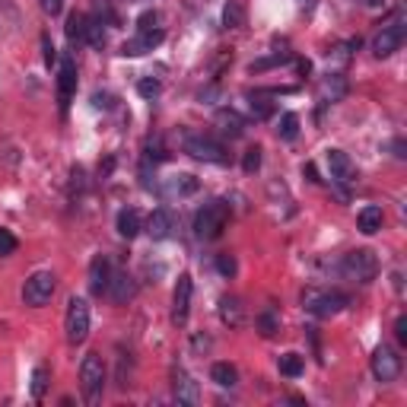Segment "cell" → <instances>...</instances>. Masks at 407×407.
<instances>
[{"label":"cell","instance_id":"cell-1","mask_svg":"<svg viewBox=\"0 0 407 407\" xmlns=\"http://www.w3.org/2000/svg\"><path fill=\"white\" fill-rule=\"evenodd\" d=\"M226 223H229V204L226 200H210V204H204V207L198 210V216H194V235L204 242L220 239Z\"/></svg>","mask_w":407,"mask_h":407},{"label":"cell","instance_id":"cell-2","mask_svg":"<svg viewBox=\"0 0 407 407\" xmlns=\"http://www.w3.org/2000/svg\"><path fill=\"white\" fill-rule=\"evenodd\" d=\"M340 274L353 283H373L375 274H379V258H375V251H369V249L347 251L344 261H340Z\"/></svg>","mask_w":407,"mask_h":407},{"label":"cell","instance_id":"cell-3","mask_svg":"<svg viewBox=\"0 0 407 407\" xmlns=\"http://www.w3.org/2000/svg\"><path fill=\"white\" fill-rule=\"evenodd\" d=\"M64 331H67V344H74V347L90 338V303L83 296H70Z\"/></svg>","mask_w":407,"mask_h":407},{"label":"cell","instance_id":"cell-4","mask_svg":"<svg viewBox=\"0 0 407 407\" xmlns=\"http://www.w3.org/2000/svg\"><path fill=\"white\" fill-rule=\"evenodd\" d=\"M80 385H83V398L90 404H96L102 398L105 388V363L99 353H86L83 363H80Z\"/></svg>","mask_w":407,"mask_h":407},{"label":"cell","instance_id":"cell-5","mask_svg":"<svg viewBox=\"0 0 407 407\" xmlns=\"http://www.w3.org/2000/svg\"><path fill=\"white\" fill-rule=\"evenodd\" d=\"M347 303H350V299H347L344 293H338V290H305L303 293V305L315 318H331V315H338V312L347 309Z\"/></svg>","mask_w":407,"mask_h":407},{"label":"cell","instance_id":"cell-6","mask_svg":"<svg viewBox=\"0 0 407 407\" xmlns=\"http://www.w3.org/2000/svg\"><path fill=\"white\" fill-rule=\"evenodd\" d=\"M185 153L194 156L198 163H214V166H226L229 163V153L220 140L214 137H204V134H188L185 137Z\"/></svg>","mask_w":407,"mask_h":407},{"label":"cell","instance_id":"cell-7","mask_svg":"<svg viewBox=\"0 0 407 407\" xmlns=\"http://www.w3.org/2000/svg\"><path fill=\"white\" fill-rule=\"evenodd\" d=\"M55 290H57V277L51 274V270H35L26 280V287H22V299H26V305H32V309H42V305L51 303Z\"/></svg>","mask_w":407,"mask_h":407},{"label":"cell","instance_id":"cell-8","mask_svg":"<svg viewBox=\"0 0 407 407\" xmlns=\"http://www.w3.org/2000/svg\"><path fill=\"white\" fill-rule=\"evenodd\" d=\"M404 32H407L404 16L394 13L392 20H388L385 26H382L379 32H375V39H373V51H375V57H392L394 51L401 48V42H404Z\"/></svg>","mask_w":407,"mask_h":407},{"label":"cell","instance_id":"cell-9","mask_svg":"<svg viewBox=\"0 0 407 407\" xmlns=\"http://www.w3.org/2000/svg\"><path fill=\"white\" fill-rule=\"evenodd\" d=\"M401 373V357L392 350V347H375L373 350V375L375 382H382V385H388V382H394Z\"/></svg>","mask_w":407,"mask_h":407},{"label":"cell","instance_id":"cell-10","mask_svg":"<svg viewBox=\"0 0 407 407\" xmlns=\"http://www.w3.org/2000/svg\"><path fill=\"white\" fill-rule=\"evenodd\" d=\"M74 92H76V61H74V55H64L61 70H57V105H61V111L70 109Z\"/></svg>","mask_w":407,"mask_h":407},{"label":"cell","instance_id":"cell-11","mask_svg":"<svg viewBox=\"0 0 407 407\" xmlns=\"http://www.w3.org/2000/svg\"><path fill=\"white\" fill-rule=\"evenodd\" d=\"M191 274H181L179 283H175V293H172V322L175 324H185L188 322V309H191Z\"/></svg>","mask_w":407,"mask_h":407},{"label":"cell","instance_id":"cell-12","mask_svg":"<svg viewBox=\"0 0 407 407\" xmlns=\"http://www.w3.org/2000/svg\"><path fill=\"white\" fill-rule=\"evenodd\" d=\"M109 293L111 299H115L118 305H125V303H131L134 299V293H137V283H134V277L127 274V270H111V280H109Z\"/></svg>","mask_w":407,"mask_h":407},{"label":"cell","instance_id":"cell-13","mask_svg":"<svg viewBox=\"0 0 407 407\" xmlns=\"http://www.w3.org/2000/svg\"><path fill=\"white\" fill-rule=\"evenodd\" d=\"M163 39H166V32H163V29H153V32H137V39H131V42L121 45V55H125V57H140V55H146V51L156 48Z\"/></svg>","mask_w":407,"mask_h":407},{"label":"cell","instance_id":"cell-14","mask_svg":"<svg viewBox=\"0 0 407 407\" xmlns=\"http://www.w3.org/2000/svg\"><path fill=\"white\" fill-rule=\"evenodd\" d=\"M172 229H175V216H172V210H169V207H156L150 214V220H146V233H150L153 242L169 239Z\"/></svg>","mask_w":407,"mask_h":407},{"label":"cell","instance_id":"cell-15","mask_svg":"<svg viewBox=\"0 0 407 407\" xmlns=\"http://www.w3.org/2000/svg\"><path fill=\"white\" fill-rule=\"evenodd\" d=\"M328 169H331V179H338L340 185H350L357 179V166L344 150H328Z\"/></svg>","mask_w":407,"mask_h":407},{"label":"cell","instance_id":"cell-16","mask_svg":"<svg viewBox=\"0 0 407 407\" xmlns=\"http://www.w3.org/2000/svg\"><path fill=\"white\" fill-rule=\"evenodd\" d=\"M172 392H175V401L179 404H188V407H194L200 401V392H198V382L191 379V375L185 373V369H175V375H172Z\"/></svg>","mask_w":407,"mask_h":407},{"label":"cell","instance_id":"cell-17","mask_svg":"<svg viewBox=\"0 0 407 407\" xmlns=\"http://www.w3.org/2000/svg\"><path fill=\"white\" fill-rule=\"evenodd\" d=\"M109 280H111V264L105 255H96L90 264V293L92 296H102L109 290Z\"/></svg>","mask_w":407,"mask_h":407},{"label":"cell","instance_id":"cell-18","mask_svg":"<svg viewBox=\"0 0 407 407\" xmlns=\"http://www.w3.org/2000/svg\"><path fill=\"white\" fill-rule=\"evenodd\" d=\"M214 121H216V127H220L223 134H229V137H242V134H245V118H242L239 111H233V109H220Z\"/></svg>","mask_w":407,"mask_h":407},{"label":"cell","instance_id":"cell-19","mask_svg":"<svg viewBox=\"0 0 407 407\" xmlns=\"http://www.w3.org/2000/svg\"><path fill=\"white\" fill-rule=\"evenodd\" d=\"M200 188V181L194 179V175L181 172V175H172V179L163 185V191L169 194V198H188V194H194Z\"/></svg>","mask_w":407,"mask_h":407},{"label":"cell","instance_id":"cell-20","mask_svg":"<svg viewBox=\"0 0 407 407\" xmlns=\"http://www.w3.org/2000/svg\"><path fill=\"white\" fill-rule=\"evenodd\" d=\"M220 318L223 324H229V328H239L242 322H245V305H242L239 296H223L220 299Z\"/></svg>","mask_w":407,"mask_h":407},{"label":"cell","instance_id":"cell-21","mask_svg":"<svg viewBox=\"0 0 407 407\" xmlns=\"http://www.w3.org/2000/svg\"><path fill=\"white\" fill-rule=\"evenodd\" d=\"M347 96V80L340 74H328L322 80V102L331 105V102H340Z\"/></svg>","mask_w":407,"mask_h":407},{"label":"cell","instance_id":"cell-22","mask_svg":"<svg viewBox=\"0 0 407 407\" xmlns=\"http://www.w3.org/2000/svg\"><path fill=\"white\" fill-rule=\"evenodd\" d=\"M118 235L121 239H137L140 235V229H144V223H140V214L134 207H125L121 214H118Z\"/></svg>","mask_w":407,"mask_h":407},{"label":"cell","instance_id":"cell-23","mask_svg":"<svg viewBox=\"0 0 407 407\" xmlns=\"http://www.w3.org/2000/svg\"><path fill=\"white\" fill-rule=\"evenodd\" d=\"M382 220H385V214H382V207H375V204H369V207L359 210L357 216V226L363 235H375L382 229Z\"/></svg>","mask_w":407,"mask_h":407},{"label":"cell","instance_id":"cell-24","mask_svg":"<svg viewBox=\"0 0 407 407\" xmlns=\"http://www.w3.org/2000/svg\"><path fill=\"white\" fill-rule=\"evenodd\" d=\"M210 379H214L220 388H235V385H239V373H235L233 363H214Z\"/></svg>","mask_w":407,"mask_h":407},{"label":"cell","instance_id":"cell-25","mask_svg":"<svg viewBox=\"0 0 407 407\" xmlns=\"http://www.w3.org/2000/svg\"><path fill=\"white\" fill-rule=\"evenodd\" d=\"M255 328H258V334H261V338H274V334L280 331V318H277L274 309H264L261 315L255 318Z\"/></svg>","mask_w":407,"mask_h":407},{"label":"cell","instance_id":"cell-26","mask_svg":"<svg viewBox=\"0 0 407 407\" xmlns=\"http://www.w3.org/2000/svg\"><path fill=\"white\" fill-rule=\"evenodd\" d=\"M277 366H280V373L287 375V379H296V375H303L305 359L299 357V353H283V357L277 359Z\"/></svg>","mask_w":407,"mask_h":407},{"label":"cell","instance_id":"cell-27","mask_svg":"<svg viewBox=\"0 0 407 407\" xmlns=\"http://www.w3.org/2000/svg\"><path fill=\"white\" fill-rule=\"evenodd\" d=\"M86 22H90V16H83V13L67 16V39L70 42H86Z\"/></svg>","mask_w":407,"mask_h":407},{"label":"cell","instance_id":"cell-28","mask_svg":"<svg viewBox=\"0 0 407 407\" xmlns=\"http://www.w3.org/2000/svg\"><path fill=\"white\" fill-rule=\"evenodd\" d=\"M166 159V146H163V137H146L144 144V166H156V163H163Z\"/></svg>","mask_w":407,"mask_h":407},{"label":"cell","instance_id":"cell-29","mask_svg":"<svg viewBox=\"0 0 407 407\" xmlns=\"http://www.w3.org/2000/svg\"><path fill=\"white\" fill-rule=\"evenodd\" d=\"M48 379H51L48 369H45V366H35V373H32V398L35 401L45 398V392H48Z\"/></svg>","mask_w":407,"mask_h":407},{"label":"cell","instance_id":"cell-30","mask_svg":"<svg viewBox=\"0 0 407 407\" xmlns=\"http://www.w3.org/2000/svg\"><path fill=\"white\" fill-rule=\"evenodd\" d=\"M277 134H280L283 140H296V134H299V115H296V111H287V115L280 118Z\"/></svg>","mask_w":407,"mask_h":407},{"label":"cell","instance_id":"cell-31","mask_svg":"<svg viewBox=\"0 0 407 407\" xmlns=\"http://www.w3.org/2000/svg\"><path fill=\"white\" fill-rule=\"evenodd\" d=\"M223 22H226V29H239L242 22H245V13H242V7L235 4V0L226 4V10H223Z\"/></svg>","mask_w":407,"mask_h":407},{"label":"cell","instance_id":"cell-32","mask_svg":"<svg viewBox=\"0 0 407 407\" xmlns=\"http://www.w3.org/2000/svg\"><path fill=\"white\" fill-rule=\"evenodd\" d=\"M86 42H90L92 48H102V45H105L102 20H90V22H86Z\"/></svg>","mask_w":407,"mask_h":407},{"label":"cell","instance_id":"cell-33","mask_svg":"<svg viewBox=\"0 0 407 407\" xmlns=\"http://www.w3.org/2000/svg\"><path fill=\"white\" fill-rule=\"evenodd\" d=\"M242 169H245V172H258V169H261V146H249V150H245V159H242Z\"/></svg>","mask_w":407,"mask_h":407},{"label":"cell","instance_id":"cell-34","mask_svg":"<svg viewBox=\"0 0 407 407\" xmlns=\"http://www.w3.org/2000/svg\"><path fill=\"white\" fill-rule=\"evenodd\" d=\"M16 245H20V242H16V235L10 233V229H4V226H0V258L13 255V251H16Z\"/></svg>","mask_w":407,"mask_h":407},{"label":"cell","instance_id":"cell-35","mask_svg":"<svg viewBox=\"0 0 407 407\" xmlns=\"http://www.w3.org/2000/svg\"><path fill=\"white\" fill-rule=\"evenodd\" d=\"M216 270H220L223 277H233V274H235V258L229 255V251H223V255H216Z\"/></svg>","mask_w":407,"mask_h":407},{"label":"cell","instance_id":"cell-36","mask_svg":"<svg viewBox=\"0 0 407 407\" xmlns=\"http://www.w3.org/2000/svg\"><path fill=\"white\" fill-rule=\"evenodd\" d=\"M153 29H159V13L146 10V13L137 20V32H153Z\"/></svg>","mask_w":407,"mask_h":407},{"label":"cell","instance_id":"cell-37","mask_svg":"<svg viewBox=\"0 0 407 407\" xmlns=\"http://www.w3.org/2000/svg\"><path fill=\"white\" fill-rule=\"evenodd\" d=\"M251 111H255V118H268L270 115V102H264L261 92H251Z\"/></svg>","mask_w":407,"mask_h":407},{"label":"cell","instance_id":"cell-38","mask_svg":"<svg viewBox=\"0 0 407 407\" xmlns=\"http://www.w3.org/2000/svg\"><path fill=\"white\" fill-rule=\"evenodd\" d=\"M137 92L144 99H156L159 96V80H140L137 83Z\"/></svg>","mask_w":407,"mask_h":407},{"label":"cell","instance_id":"cell-39","mask_svg":"<svg viewBox=\"0 0 407 407\" xmlns=\"http://www.w3.org/2000/svg\"><path fill=\"white\" fill-rule=\"evenodd\" d=\"M92 105L96 109H115V96L111 92H92Z\"/></svg>","mask_w":407,"mask_h":407},{"label":"cell","instance_id":"cell-40","mask_svg":"<svg viewBox=\"0 0 407 407\" xmlns=\"http://www.w3.org/2000/svg\"><path fill=\"white\" fill-rule=\"evenodd\" d=\"M394 338H398L401 347L407 344V318L404 315H398V322H394Z\"/></svg>","mask_w":407,"mask_h":407},{"label":"cell","instance_id":"cell-41","mask_svg":"<svg viewBox=\"0 0 407 407\" xmlns=\"http://www.w3.org/2000/svg\"><path fill=\"white\" fill-rule=\"evenodd\" d=\"M42 48H45V64H48V67H51V64L57 61V51H55V45H51V39H48V35H42Z\"/></svg>","mask_w":407,"mask_h":407},{"label":"cell","instance_id":"cell-42","mask_svg":"<svg viewBox=\"0 0 407 407\" xmlns=\"http://www.w3.org/2000/svg\"><path fill=\"white\" fill-rule=\"evenodd\" d=\"M39 4H42V10H45L48 16H57V13L64 10V0H39Z\"/></svg>","mask_w":407,"mask_h":407},{"label":"cell","instance_id":"cell-43","mask_svg":"<svg viewBox=\"0 0 407 407\" xmlns=\"http://www.w3.org/2000/svg\"><path fill=\"white\" fill-rule=\"evenodd\" d=\"M296 67H299V74H309V70H312V64L305 61V57H299V61H296Z\"/></svg>","mask_w":407,"mask_h":407},{"label":"cell","instance_id":"cell-44","mask_svg":"<svg viewBox=\"0 0 407 407\" xmlns=\"http://www.w3.org/2000/svg\"><path fill=\"white\" fill-rule=\"evenodd\" d=\"M394 156L404 159V140H394Z\"/></svg>","mask_w":407,"mask_h":407},{"label":"cell","instance_id":"cell-45","mask_svg":"<svg viewBox=\"0 0 407 407\" xmlns=\"http://www.w3.org/2000/svg\"><path fill=\"white\" fill-rule=\"evenodd\" d=\"M305 175H309L312 181H322V179H318V175H315V166H312V163H305Z\"/></svg>","mask_w":407,"mask_h":407},{"label":"cell","instance_id":"cell-46","mask_svg":"<svg viewBox=\"0 0 407 407\" xmlns=\"http://www.w3.org/2000/svg\"><path fill=\"white\" fill-rule=\"evenodd\" d=\"M359 4H363V7H379L382 0H359Z\"/></svg>","mask_w":407,"mask_h":407},{"label":"cell","instance_id":"cell-47","mask_svg":"<svg viewBox=\"0 0 407 407\" xmlns=\"http://www.w3.org/2000/svg\"><path fill=\"white\" fill-rule=\"evenodd\" d=\"M303 4H312V0H303Z\"/></svg>","mask_w":407,"mask_h":407}]
</instances>
